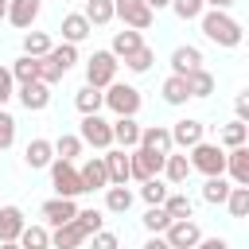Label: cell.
<instances>
[{
  "label": "cell",
  "instance_id": "obj_15",
  "mask_svg": "<svg viewBox=\"0 0 249 249\" xmlns=\"http://www.w3.org/2000/svg\"><path fill=\"white\" fill-rule=\"evenodd\" d=\"M39 12H43V0H8V23L19 31H27L39 19Z\"/></svg>",
  "mask_w": 249,
  "mask_h": 249
},
{
  "label": "cell",
  "instance_id": "obj_29",
  "mask_svg": "<svg viewBox=\"0 0 249 249\" xmlns=\"http://www.w3.org/2000/svg\"><path fill=\"white\" fill-rule=\"evenodd\" d=\"M82 16L89 27H105V23H113V0H86Z\"/></svg>",
  "mask_w": 249,
  "mask_h": 249
},
{
  "label": "cell",
  "instance_id": "obj_9",
  "mask_svg": "<svg viewBox=\"0 0 249 249\" xmlns=\"http://www.w3.org/2000/svg\"><path fill=\"white\" fill-rule=\"evenodd\" d=\"M113 19H121V23L132 27V31H148L152 19H156V12H152L144 0H113Z\"/></svg>",
  "mask_w": 249,
  "mask_h": 249
},
{
  "label": "cell",
  "instance_id": "obj_35",
  "mask_svg": "<svg viewBox=\"0 0 249 249\" xmlns=\"http://www.w3.org/2000/svg\"><path fill=\"white\" fill-rule=\"evenodd\" d=\"M249 140V124L245 121H230V124H222V132H218V144L222 148H241Z\"/></svg>",
  "mask_w": 249,
  "mask_h": 249
},
{
  "label": "cell",
  "instance_id": "obj_38",
  "mask_svg": "<svg viewBox=\"0 0 249 249\" xmlns=\"http://www.w3.org/2000/svg\"><path fill=\"white\" fill-rule=\"evenodd\" d=\"M160 93H163V101H167V105H187V101H191V97H187V82H183V78H175V74H167V78H163Z\"/></svg>",
  "mask_w": 249,
  "mask_h": 249
},
{
  "label": "cell",
  "instance_id": "obj_2",
  "mask_svg": "<svg viewBox=\"0 0 249 249\" xmlns=\"http://www.w3.org/2000/svg\"><path fill=\"white\" fill-rule=\"evenodd\" d=\"M74 62H78V47H70V43H54V47L39 58V82H43V86L62 82V74H66Z\"/></svg>",
  "mask_w": 249,
  "mask_h": 249
},
{
  "label": "cell",
  "instance_id": "obj_47",
  "mask_svg": "<svg viewBox=\"0 0 249 249\" xmlns=\"http://www.w3.org/2000/svg\"><path fill=\"white\" fill-rule=\"evenodd\" d=\"M12 97H16V78H12L8 66H0V109H4Z\"/></svg>",
  "mask_w": 249,
  "mask_h": 249
},
{
  "label": "cell",
  "instance_id": "obj_27",
  "mask_svg": "<svg viewBox=\"0 0 249 249\" xmlns=\"http://www.w3.org/2000/svg\"><path fill=\"white\" fill-rule=\"evenodd\" d=\"M183 82H187V97H210V93H214V74H210L206 66L191 70Z\"/></svg>",
  "mask_w": 249,
  "mask_h": 249
},
{
  "label": "cell",
  "instance_id": "obj_44",
  "mask_svg": "<svg viewBox=\"0 0 249 249\" xmlns=\"http://www.w3.org/2000/svg\"><path fill=\"white\" fill-rule=\"evenodd\" d=\"M171 12H175L179 19H198V16L206 12V4H202V0H171Z\"/></svg>",
  "mask_w": 249,
  "mask_h": 249
},
{
  "label": "cell",
  "instance_id": "obj_22",
  "mask_svg": "<svg viewBox=\"0 0 249 249\" xmlns=\"http://www.w3.org/2000/svg\"><path fill=\"white\" fill-rule=\"evenodd\" d=\"M86 245V230L78 222H66L58 230H51V249H82Z\"/></svg>",
  "mask_w": 249,
  "mask_h": 249
},
{
  "label": "cell",
  "instance_id": "obj_14",
  "mask_svg": "<svg viewBox=\"0 0 249 249\" xmlns=\"http://www.w3.org/2000/svg\"><path fill=\"white\" fill-rule=\"evenodd\" d=\"M78 179H82V191H105V187H109L105 160H101V156H89V160L78 167Z\"/></svg>",
  "mask_w": 249,
  "mask_h": 249
},
{
  "label": "cell",
  "instance_id": "obj_8",
  "mask_svg": "<svg viewBox=\"0 0 249 249\" xmlns=\"http://www.w3.org/2000/svg\"><path fill=\"white\" fill-rule=\"evenodd\" d=\"M51 187H54V198H78V195H86L82 179H78V167L66 163V160H51Z\"/></svg>",
  "mask_w": 249,
  "mask_h": 249
},
{
  "label": "cell",
  "instance_id": "obj_7",
  "mask_svg": "<svg viewBox=\"0 0 249 249\" xmlns=\"http://www.w3.org/2000/svg\"><path fill=\"white\" fill-rule=\"evenodd\" d=\"M156 175H163V156L160 152H148V148H132L128 152V179H136V183H148V179H156Z\"/></svg>",
  "mask_w": 249,
  "mask_h": 249
},
{
  "label": "cell",
  "instance_id": "obj_28",
  "mask_svg": "<svg viewBox=\"0 0 249 249\" xmlns=\"http://www.w3.org/2000/svg\"><path fill=\"white\" fill-rule=\"evenodd\" d=\"M163 210H167V218H171V222L195 218V202H191L183 191H167V198H163Z\"/></svg>",
  "mask_w": 249,
  "mask_h": 249
},
{
  "label": "cell",
  "instance_id": "obj_48",
  "mask_svg": "<svg viewBox=\"0 0 249 249\" xmlns=\"http://www.w3.org/2000/svg\"><path fill=\"white\" fill-rule=\"evenodd\" d=\"M233 113H237L233 121H249V93H237L233 97Z\"/></svg>",
  "mask_w": 249,
  "mask_h": 249
},
{
  "label": "cell",
  "instance_id": "obj_23",
  "mask_svg": "<svg viewBox=\"0 0 249 249\" xmlns=\"http://www.w3.org/2000/svg\"><path fill=\"white\" fill-rule=\"evenodd\" d=\"M23 226H27V218L19 206H0V241H19Z\"/></svg>",
  "mask_w": 249,
  "mask_h": 249
},
{
  "label": "cell",
  "instance_id": "obj_13",
  "mask_svg": "<svg viewBox=\"0 0 249 249\" xmlns=\"http://www.w3.org/2000/svg\"><path fill=\"white\" fill-rule=\"evenodd\" d=\"M226 175L233 187H249V148H226Z\"/></svg>",
  "mask_w": 249,
  "mask_h": 249
},
{
  "label": "cell",
  "instance_id": "obj_52",
  "mask_svg": "<svg viewBox=\"0 0 249 249\" xmlns=\"http://www.w3.org/2000/svg\"><path fill=\"white\" fill-rule=\"evenodd\" d=\"M144 4H148L152 12H160V8H171V0H144Z\"/></svg>",
  "mask_w": 249,
  "mask_h": 249
},
{
  "label": "cell",
  "instance_id": "obj_54",
  "mask_svg": "<svg viewBox=\"0 0 249 249\" xmlns=\"http://www.w3.org/2000/svg\"><path fill=\"white\" fill-rule=\"evenodd\" d=\"M0 249H19V245L16 241H0Z\"/></svg>",
  "mask_w": 249,
  "mask_h": 249
},
{
  "label": "cell",
  "instance_id": "obj_49",
  "mask_svg": "<svg viewBox=\"0 0 249 249\" xmlns=\"http://www.w3.org/2000/svg\"><path fill=\"white\" fill-rule=\"evenodd\" d=\"M195 249H230V241H226V237H202Z\"/></svg>",
  "mask_w": 249,
  "mask_h": 249
},
{
  "label": "cell",
  "instance_id": "obj_21",
  "mask_svg": "<svg viewBox=\"0 0 249 249\" xmlns=\"http://www.w3.org/2000/svg\"><path fill=\"white\" fill-rule=\"evenodd\" d=\"M101 160H105V171H109V187H124L128 183V152L109 148V152H101Z\"/></svg>",
  "mask_w": 249,
  "mask_h": 249
},
{
  "label": "cell",
  "instance_id": "obj_42",
  "mask_svg": "<svg viewBox=\"0 0 249 249\" xmlns=\"http://www.w3.org/2000/svg\"><path fill=\"white\" fill-rule=\"evenodd\" d=\"M140 222H144V230H148V233H163V230L171 226V218H167V210H163V206H148Z\"/></svg>",
  "mask_w": 249,
  "mask_h": 249
},
{
  "label": "cell",
  "instance_id": "obj_43",
  "mask_svg": "<svg viewBox=\"0 0 249 249\" xmlns=\"http://www.w3.org/2000/svg\"><path fill=\"white\" fill-rule=\"evenodd\" d=\"M74 222H78V226L86 230V237H89V233L105 230V210H97V206H93V210H78V218H74Z\"/></svg>",
  "mask_w": 249,
  "mask_h": 249
},
{
  "label": "cell",
  "instance_id": "obj_12",
  "mask_svg": "<svg viewBox=\"0 0 249 249\" xmlns=\"http://www.w3.org/2000/svg\"><path fill=\"white\" fill-rule=\"evenodd\" d=\"M39 214H43V226L47 230H58V226H66V222L78 218V202L74 198H47Z\"/></svg>",
  "mask_w": 249,
  "mask_h": 249
},
{
  "label": "cell",
  "instance_id": "obj_53",
  "mask_svg": "<svg viewBox=\"0 0 249 249\" xmlns=\"http://www.w3.org/2000/svg\"><path fill=\"white\" fill-rule=\"evenodd\" d=\"M0 19H8V0H0Z\"/></svg>",
  "mask_w": 249,
  "mask_h": 249
},
{
  "label": "cell",
  "instance_id": "obj_31",
  "mask_svg": "<svg viewBox=\"0 0 249 249\" xmlns=\"http://www.w3.org/2000/svg\"><path fill=\"white\" fill-rule=\"evenodd\" d=\"M51 144H54V160H66V163H74V160L82 156V148H86V144L78 140V132H62V136L51 140Z\"/></svg>",
  "mask_w": 249,
  "mask_h": 249
},
{
  "label": "cell",
  "instance_id": "obj_36",
  "mask_svg": "<svg viewBox=\"0 0 249 249\" xmlns=\"http://www.w3.org/2000/svg\"><path fill=\"white\" fill-rule=\"evenodd\" d=\"M105 210L109 214H128L132 210V191L128 187H105Z\"/></svg>",
  "mask_w": 249,
  "mask_h": 249
},
{
  "label": "cell",
  "instance_id": "obj_32",
  "mask_svg": "<svg viewBox=\"0 0 249 249\" xmlns=\"http://www.w3.org/2000/svg\"><path fill=\"white\" fill-rule=\"evenodd\" d=\"M230 179L226 175H210L206 183H202V202H210V206H222L226 202V195H230Z\"/></svg>",
  "mask_w": 249,
  "mask_h": 249
},
{
  "label": "cell",
  "instance_id": "obj_1",
  "mask_svg": "<svg viewBox=\"0 0 249 249\" xmlns=\"http://www.w3.org/2000/svg\"><path fill=\"white\" fill-rule=\"evenodd\" d=\"M198 27H202V35H206L210 43H218V47H241V39H245L241 23H237L230 12H202V16H198Z\"/></svg>",
  "mask_w": 249,
  "mask_h": 249
},
{
  "label": "cell",
  "instance_id": "obj_26",
  "mask_svg": "<svg viewBox=\"0 0 249 249\" xmlns=\"http://www.w3.org/2000/svg\"><path fill=\"white\" fill-rule=\"evenodd\" d=\"M163 175H167V183L183 187V183L191 179V163H187V156H183V152H167V156H163Z\"/></svg>",
  "mask_w": 249,
  "mask_h": 249
},
{
  "label": "cell",
  "instance_id": "obj_45",
  "mask_svg": "<svg viewBox=\"0 0 249 249\" xmlns=\"http://www.w3.org/2000/svg\"><path fill=\"white\" fill-rule=\"evenodd\" d=\"M16 144V117L0 109V152H8Z\"/></svg>",
  "mask_w": 249,
  "mask_h": 249
},
{
  "label": "cell",
  "instance_id": "obj_17",
  "mask_svg": "<svg viewBox=\"0 0 249 249\" xmlns=\"http://www.w3.org/2000/svg\"><path fill=\"white\" fill-rule=\"evenodd\" d=\"M58 31H62V43H70V47H78V43H86V39L93 35V27L86 23V16H82V12H66Z\"/></svg>",
  "mask_w": 249,
  "mask_h": 249
},
{
  "label": "cell",
  "instance_id": "obj_16",
  "mask_svg": "<svg viewBox=\"0 0 249 249\" xmlns=\"http://www.w3.org/2000/svg\"><path fill=\"white\" fill-rule=\"evenodd\" d=\"M16 93H19V105H23L27 113H43V109L51 105V86H43V82L16 86Z\"/></svg>",
  "mask_w": 249,
  "mask_h": 249
},
{
  "label": "cell",
  "instance_id": "obj_4",
  "mask_svg": "<svg viewBox=\"0 0 249 249\" xmlns=\"http://www.w3.org/2000/svg\"><path fill=\"white\" fill-rule=\"evenodd\" d=\"M117 58L109 54V51H93L89 58H86V86H93V89H109L113 82H117Z\"/></svg>",
  "mask_w": 249,
  "mask_h": 249
},
{
  "label": "cell",
  "instance_id": "obj_46",
  "mask_svg": "<svg viewBox=\"0 0 249 249\" xmlns=\"http://www.w3.org/2000/svg\"><path fill=\"white\" fill-rule=\"evenodd\" d=\"M86 241H89V249H121V237H117L113 230H97V233H89Z\"/></svg>",
  "mask_w": 249,
  "mask_h": 249
},
{
  "label": "cell",
  "instance_id": "obj_37",
  "mask_svg": "<svg viewBox=\"0 0 249 249\" xmlns=\"http://www.w3.org/2000/svg\"><path fill=\"white\" fill-rule=\"evenodd\" d=\"M51 47H54V43H51L47 31H23V54H27V58H43Z\"/></svg>",
  "mask_w": 249,
  "mask_h": 249
},
{
  "label": "cell",
  "instance_id": "obj_24",
  "mask_svg": "<svg viewBox=\"0 0 249 249\" xmlns=\"http://www.w3.org/2000/svg\"><path fill=\"white\" fill-rule=\"evenodd\" d=\"M140 47H144V35L132 31V27H121V31H113V47H109V54H113V58H128V54L140 51Z\"/></svg>",
  "mask_w": 249,
  "mask_h": 249
},
{
  "label": "cell",
  "instance_id": "obj_19",
  "mask_svg": "<svg viewBox=\"0 0 249 249\" xmlns=\"http://www.w3.org/2000/svg\"><path fill=\"white\" fill-rule=\"evenodd\" d=\"M109 128H113V144H117V148L132 152V148L140 144V124H136V117H117V121H109Z\"/></svg>",
  "mask_w": 249,
  "mask_h": 249
},
{
  "label": "cell",
  "instance_id": "obj_50",
  "mask_svg": "<svg viewBox=\"0 0 249 249\" xmlns=\"http://www.w3.org/2000/svg\"><path fill=\"white\" fill-rule=\"evenodd\" d=\"M202 4H206L210 12H230V8L237 4V0H202Z\"/></svg>",
  "mask_w": 249,
  "mask_h": 249
},
{
  "label": "cell",
  "instance_id": "obj_51",
  "mask_svg": "<svg viewBox=\"0 0 249 249\" xmlns=\"http://www.w3.org/2000/svg\"><path fill=\"white\" fill-rule=\"evenodd\" d=\"M140 249H171V245H167V241H163L160 233H152V237H148V241H144Z\"/></svg>",
  "mask_w": 249,
  "mask_h": 249
},
{
  "label": "cell",
  "instance_id": "obj_18",
  "mask_svg": "<svg viewBox=\"0 0 249 249\" xmlns=\"http://www.w3.org/2000/svg\"><path fill=\"white\" fill-rule=\"evenodd\" d=\"M198 66H202V51H198V47L183 43V47L171 51V74H175V78H187V74L198 70Z\"/></svg>",
  "mask_w": 249,
  "mask_h": 249
},
{
  "label": "cell",
  "instance_id": "obj_34",
  "mask_svg": "<svg viewBox=\"0 0 249 249\" xmlns=\"http://www.w3.org/2000/svg\"><path fill=\"white\" fill-rule=\"evenodd\" d=\"M12 78H16V86H27V82H39V58H27V54H19L12 66Z\"/></svg>",
  "mask_w": 249,
  "mask_h": 249
},
{
  "label": "cell",
  "instance_id": "obj_33",
  "mask_svg": "<svg viewBox=\"0 0 249 249\" xmlns=\"http://www.w3.org/2000/svg\"><path fill=\"white\" fill-rule=\"evenodd\" d=\"M16 245H19V249H51V230H47V226H31V222H27Z\"/></svg>",
  "mask_w": 249,
  "mask_h": 249
},
{
  "label": "cell",
  "instance_id": "obj_6",
  "mask_svg": "<svg viewBox=\"0 0 249 249\" xmlns=\"http://www.w3.org/2000/svg\"><path fill=\"white\" fill-rule=\"evenodd\" d=\"M78 140L89 144V148H97V152H109V148H113V128H109V121H105L101 113H89V117H82V124H78Z\"/></svg>",
  "mask_w": 249,
  "mask_h": 249
},
{
  "label": "cell",
  "instance_id": "obj_41",
  "mask_svg": "<svg viewBox=\"0 0 249 249\" xmlns=\"http://www.w3.org/2000/svg\"><path fill=\"white\" fill-rule=\"evenodd\" d=\"M226 206H230V214H233V218H245V214H249V187H230Z\"/></svg>",
  "mask_w": 249,
  "mask_h": 249
},
{
  "label": "cell",
  "instance_id": "obj_3",
  "mask_svg": "<svg viewBox=\"0 0 249 249\" xmlns=\"http://www.w3.org/2000/svg\"><path fill=\"white\" fill-rule=\"evenodd\" d=\"M187 163H191V171H202L206 179L210 175H226V148L222 144H210V140H198L191 148Z\"/></svg>",
  "mask_w": 249,
  "mask_h": 249
},
{
  "label": "cell",
  "instance_id": "obj_10",
  "mask_svg": "<svg viewBox=\"0 0 249 249\" xmlns=\"http://www.w3.org/2000/svg\"><path fill=\"white\" fill-rule=\"evenodd\" d=\"M160 237H163L171 249H195V245L202 241V230H198V222H195V218H183V222H171Z\"/></svg>",
  "mask_w": 249,
  "mask_h": 249
},
{
  "label": "cell",
  "instance_id": "obj_11",
  "mask_svg": "<svg viewBox=\"0 0 249 249\" xmlns=\"http://www.w3.org/2000/svg\"><path fill=\"white\" fill-rule=\"evenodd\" d=\"M167 132H171V148H183V152H191V148L202 140L206 124H202L198 117H183V121H175Z\"/></svg>",
  "mask_w": 249,
  "mask_h": 249
},
{
  "label": "cell",
  "instance_id": "obj_40",
  "mask_svg": "<svg viewBox=\"0 0 249 249\" xmlns=\"http://www.w3.org/2000/svg\"><path fill=\"white\" fill-rule=\"evenodd\" d=\"M140 198L148 202V206H163V198H167V183L156 175V179H148V183H140Z\"/></svg>",
  "mask_w": 249,
  "mask_h": 249
},
{
  "label": "cell",
  "instance_id": "obj_20",
  "mask_svg": "<svg viewBox=\"0 0 249 249\" xmlns=\"http://www.w3.org/2000/svg\"><path fill=\"white\" fill-rule=\"evenodd\" d=\"M51 160H54V144H51V140H43V136L27 140V148H23V163H27L31 171H43V167H51Z\"/></svg>",
  "mask_w": 249,
  "mask_h": 249
},
{
  "label": "cell",
  "instance_id": "obj_25",
  "mask_svg": "<svg viewBox=\"0 0 249 249\" xmlns=\"http://www.w3.org/2000/svg\"><path fill=\"white\" fill-rule=\"evenodd\" d=\"M140 148H148V152H160V156L175 152V148H171V132H167L163 124H148V128H140Z\"/></svg>",
  "mask_w": 249,
  "mask_h": 249
},
{
  "label": "cell",
  "instance_id": "obj_39",
  "mask_svg": "<svg viewBox=\"0 0 249 249\" xmlns=\"http://www.w3.org/2000/svg\"><path fill=\"white\" fill-rule=\"evenodd\" d=\"M152 62H156V51H152L148 43H144L140 51H132V54L124 58V66H128L132 74H148V70H152Z\"/></svg>",
  "mask_w": 249,
  "mask_h": 249
},
{
  "label": "cell",
  "instance_id": "obj_5",
  "mask_svg": "<svg viewBox=\"0 0 249 249\" xmlns=\"http://www.w3.org/2000/svg\"><path fill=\"white\" fill-rule=\"evenodd\" d=\"M105 93V105L117 113V117H136L140 113V105H144V97H140V89L136 86H128V82H113L109 89H101Z\"/></svg>",
  "mask_w": 249,
  "mask_h": 249
},
{
  "label": "cell",
  "instance_id": "obj_30",
  "mask_svg": "<svg viewBox=\"0 0 249 249\" xmlns=\"http://www.w3.org/2000/svg\"><path fill=\"white\" fill-rule=\"evenodd\" d=\"M74 105H78V113H82V117H89V113H101V105H105V93H101V89H93V86H82V89L74 93Z\"/></svg>",
  "mask_w": 249,
  "mask_h": 249
}]
</instances>
